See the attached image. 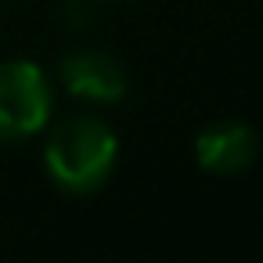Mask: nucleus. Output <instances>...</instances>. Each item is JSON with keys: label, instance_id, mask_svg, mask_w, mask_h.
<instances>
[{"label": "nucleus", "instance_id": "obj_1", "mask_svg": "<svg viewBox=\"0 0 263 263\" xmlns=\"http://www.w3.org/2000/svg\"><path fill=\"white\" fill-rule=\"evenodd\" d=\"M119 162V137L94 116H72L54 126L44 148V170L69 195H94L108 184Z\"/></svg>", "mask_w": 263, "mask_h": 263}, {"label": "nucleus", "instance_id": "obj_2", "mask_svg": "<svg viewBox=\"0 0 263 263\" xmlns=\"http://www.w3.org/2000/svg\"><path fill=\"white\" fill-rule=\"evenodd\" d=\"M54 94L33 62H0V144L26 141L51 119Z\"/></svg>", "mask_w": 263, "mask_h": 263}, {"label": "nucleus", "instance_id": "obj_3", "mask_svg": "<svg viewBox=\"0 0 263 263\" xmlns=\"http://www.w3.org/2000/svg\"><path fill=\"white\" fill-rule=\"evenodd\" d=\"M58 80L72 98L94 105H116L126 98V72L105 51H69L58 62Z\"/></svg>", "mask_w": 263, "mask_h": 263}, {"label": "nucleus", "instance_id": "obj_4", "mask_svg": "<svg viewBox=\"0 0 263 263\" xmlns=\"http://www.w3.org/2000/svg\"><path fill=\"white\" fill-rule=\"evenodd\" d=\"M256 155H259V137L252 126H245L238 119L213 123L195 141V162H198V170H205L213 177H238L256 162Z\"/></svg>", "mask_w": 263, "mask_h": 263}]
</instances>
